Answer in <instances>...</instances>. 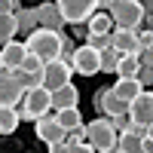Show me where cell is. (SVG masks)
I'll return each instance as SVG.
<instances>
[{"instance_id": "4316f807", "label": "cell", "mask_w": 153, "mask_h": 153, "mask_svg": "<svg viewBox=\"0 0 153 153\" xmlns=\"http://www.w3.org/2000/svg\"><path fill=\"white\" fill-rule=\"evenodd\" d=\"M138 43H141V49L153 46V31H138Z\"/></svg>"}, {"instance_id": "d6a6232c", "label": "cell", "mask_w": 153, "mask_h": 153, "mask_svg": "<svg viewBox=\"0 0 153 153\" xmlns=\"http://www.w3.org/2000/svg\"><path fill=\"white\" fill-rule=\"evenodd\" d=\"M144 22H147V31H153V12H147V16H144Z\"/></svg>"}, {"instance_id": "8d00e7d4", "label": "cell", "mask_w": 153, "mask_h": 153, "mask_svg": "<svg viewBox=\"0 0 153 153\" xmlns=\"http://www.w3.org/2000/svg\"><path fill=\"white\" fill-rule=\"evenodd\" d=\"M3 68H6V65H3V52H0V71H3Z\"/></svg>"}, {"instance_id": "603a6c76", "label": "cell", "mask_w": 153, "mask_h": 153, "mask_svg": "<svg viewBox=\"0 0 153 153\" xmlns=\"http://www.w3.org/2000/svg\"><path fill=\"white\" fill-rule=\"evenodd\" d=\"M117 147H120L123 153H144V138H138V135H132V132H123L120 141H117Z\"/></svg>"}, {"instance_id": "7a4b0ae2", "label": "cell", "mask_w": 153, "mask_h": 153, "mask_svg": "<svg viewBox=\"0 0 153 153\" xmlns=\"http://www.w3.org/2000/svg\"><path fill=\"white\" fill-rule=\"evenodd\" d=\"M52 113V92H49L46 86H34V89H28V92L22 95V101H19V117L22 120H43V117H49Z\"/></svg>"}, {"instance_id": "3957f363", "label": "cell", "mask_w": 153, "mask_h": 153, "mask_svg": "<svg viewBox=\"0 0 153 153\" xmlns=\"http://www.w3.org/2000/svg\"><path fill=\"white\" fill-rule=\"evenodd\" d=\"M86 141L95 147V153H107L110 147H117L120 135H117V129L110 126L107 117H98V120H92V123H86Z\"/></svg>"}, {"instance_id": "30bf717a", "label": "cell", "mask_w": 153, "mask_h": 153, "mask_svg": "<svg viewBox=\"0 0 153 153\" xmlns=\"http://www.w3.org/2000/svg\"><path fill=\"white\" fill-rule=\"evenodd\" d=\"M110 46L117 49L120 55H141L138 31H129V28H113V34H110Z\"/></svg>"}, {"instance_id": "e575fe53", "label": "cell", "mask_w": 153, "mask_h": 153, "mask_svg": "<svg viewBox=\"0 0 153 153\" xmlns=\"http://www.w3.org/2000/svg\"><path fill=\"white\" fill-rule=\"evenodd\" d=\"M147 138H153V123H150V126H147Z\"/></svg>"}, {"instance_id": "7c38bea8", "label": "cell", "mask_w": 153, "mask_h": 153, "mask_svg": "<svg viewBox=\"0 0 153 153\" xmlns=\"http://www.w3.org/2000/svg\"><path fill=\"white\" fill-rule=\"evenodd\" d=\"M129 120L135 126H150L153 123V92L138 95L132 104H129Z\"/></svg>"}, {"instance_id": "e0dca14e", "label": "cell", "mask_w": 153, "mask_h": 153, "mask_svg": "<svg viewBox=\"0 0 153 153\" xmlns=\"http://www.w3.org/2000/svg\"><path fill=\"white\" fill-rule=\"evenodd\" d=\"M55 113V120H58V126L65 132H83L86 129V123H83V113H80V107H68V110H52Z\"/></svg>"}, {"instance_id": "1f68e13d", "label": "cell", "mask_w": 153, "mask_h": 153, "mask_svg": "<svg viewBox=\"0 0 153 153\" xmlns=\"http://www.w3.org/2000/svg\"><path fill=\"white\" fill-rule=\"evenodd\" d=\"M144 153H153V138H144Z\"/></svg>"}, {"instance_id": "8fae6325", "label": "cell", "mask_w": 153, "mask_h": 153, "mask_svg": "<svg viewBox=\"0 0 153 153\" xmlns=\"http://www.w3.org/2000/svg\"><path fill=\"white\" fill-rule=\"evenodd\" d=\"M37 138H40V141L49 147V144H61L68 138V132L61 129L58 126V120H55V113H49V117H43V120H37Z\"/></svg>"}, {"instance_id": "7402d4cb", "label": "cell", "mask_w": 153, "mask_h": 153, "mask_svg": "<svg viewBox=\"0 0 153 153\" xmlns=\"http://www.w3.org/2000/svg\"><path fill=\"white\" fill-rule=\"evenodd\" d=\"M19 123H22V117L16 107H0V135H12L19 129Z\"/></svg>"}, {"instance_id": "2e32d148", "label": "cell", "mask_w": 153, "mask_h": 153, "mask_svg": "<svg viewBox=\"0 0 153 153\" xmlns=\"http://www.w3.org/2000/svg\"><path fill=\"white\" fill-rule=\"evenodd\" d=\"M110 89H113V92H117V95L126 101V104H132L138 95H144V92H147V89H144V83L138 80V76H129V80H117Z\"/></svg>"}, {"instance_id": "ffe728a7", "label": "cell", "mask_w": 153, "mask_h": 153, "mask_svg": "<svg viewBox=\"0 0 153 153\" xmlns=\"http://www.w3.org/2000/svg\"><path fill=\"white\" fill-rule=\"evenodd\" d=\"M19 25H16V12H0V46H6L9 40H16Z\"/></svg>"}, {"instance_id": "cb8c5ba5", "label": "cell", "mask_w": 153, "mask_h": 153, "mask_svg": "<svg viewBox=\"0 0 153 153\" xmlns=\"http://www.w3.org/2000/svg\"><path fill=\"white\" fill-rule=\"evenodd\" d=\"M120 52H117V49H104V52H101V71H104V74H117V65H120Z\"/></svg>"}, {"instance_id": "83f0119b", "label": "cell", "mask_w": 153, "mask_h": 153, "mask_svg": "<svg viewBox=\"0 0 153 153\" xmlns=\"http://www.w3.org/2000/svg\"><path fill=\"white\" fill-rule=\"evenodd\" d=\"M138 58H141V65H144V68H153V46L141 49V55H138Z\"/></svg>"}, {"instance_id": "ac0fdd59", "label": "cell", "mask_w": 153, "mask_h": 153, "mask_svg": "<svg viewBox=\"0 0 153 153\" xmlns=\"http://www.w3.org/2000/svg\"><path fill=\"white\" fill-rule=\"evenodd\" d=\"M86 25H89L86 34H101V37H110L113 28H117V25H113V19H110V12H95V16L89 19Z\"/></svg>"}, {"instance_id": "6da1fadb", "label": "cell", "mask_w": 153, "mask_h": 153, "mask_svg": "<svg viewBox=\"0 0 153 153\" xmlns=\"http://www.w3.org/2000/svg\"><path fill=\"white\" fill-rule=\"evenodd\" d=\"M61 43H65V34L61 31H49V28H37L25 37V49L31 55L43 58V61H55L61 58Z\"/></svg>"}, {"instance_id": "836d02e7", "label": "cell", "mask_w": 153, "mask_h": 153, "mask_svg": "<svg viewBox=\"0 0 153 153\" xmlns=\"http://www.w3.org/2000/svg\"><path fill=\"white\" fill-rule=\"evenodd\" d=\"M141 6H144V12H153V0H141Z\"/></svg>"}, {"instance_id": "d6986e66", "label": "cell", "mask_w": 153, "mask_h": 153, "mask_svg": "<svg viewBox=\"0 0 153 153\" xmlns=\"http://www.w3.org/2000/svg\"><path fill=\"white\" fill-rule=\"evenodd\" d=\"M16 25H19V34H31V31H37V28H40V16H37V9L22 6V9L16 12Z\"/></svg>"}, {"instance_id": "9a60e30c", "label": "cell", "mask_w": 153, "mask_h": 153, "mask_svg": "<svg viewBox=\"0 0 153 153\" xmlns=\"http://www.w3.org/2000/svg\"><path fill=\"white\" fill-rule=\"evenodd\" d=\"M68 107H80V89L74 83H68V86L52 92V110H68Z\"/></svg>"}, {"instance_id": "484cf974", "label": "cell", "mask_w": 153, "mask_h": 153, "mask_svg": "<svg viewBox=\"0 0 153 153\" xmlns=\"http://www.w3.org/2000/svg\"><path fill=\"white\" fill-rule=\"evenodd\" d=\"M89 40H86V46H92V49H98V52H104V49H110V37H101V34H86Z\"/></svg>"}, {"instance_id": "277c9868", "label": "cell", "mask_w": 153, "mask_h": 153, "mask_svg": "<svg viewBox=\"0 0 153 153\" xmlns=\"http://www.w3.org/2000/svg\"><path fill=\"white\" fill-rule=\"evenodd\" d=\"M144 6H141V0H117V6L110 9V19L117 28H129V31H138L141 28V22H144Z\"/></svg>"}, {"instance_id": "52a82bcc", "label": "cell", "mask_w": 153, "mask_h": 153, "mask_svg": "<svg viewBox=\"0 0 153 153\" xmlns=\"http://www.w3.org/2000/svg\"><path fill=\"white\" fill-rule=\"evenodd\" d=\"M71 76H74L71 61H65V58L46 61V68H43V86L49 89V92H55V89H61V86L71 83Z\"/></svg>"}, {"instance_id": "ba28073f", "label": "cell", "mask_w": 153, "mask_h": 153, "mask_svg": "<svg viewBox=\"0 0 153 153\" xmlns=\"http://www.w3.org/2000/svg\"><path fill=\"white\" fill-rule=\"evenodd\" d=\"M95 107L104 117H129V104L113 92V89H98L95 92Z\"/></svg>"}, {"instance_id": "44dd1931", "label": "cell", "mask_w": 153, "mask_h": 153, "mask_svg": "<svg viewBox=\"0 0 153 153\" xmlns=\"http://www.w3.org/2000/svg\"><path fill=\"white\" fill-rule=\"evenodd\" d=\"M141 74V58L138 55H123L120 65H117V80H129V76Z\"/></svg>"}, {"instance_id": "8992f818", "label": "cell", "mask_w": 153, "mask_h": 153, "mask_svg": "<svg viewBox=\"0 0 153 153\" xmlns=\"http://www.w3.org/2000/svg\"><path fill=\"white\" fill-rule=\"evenodd\" d=\"M71 68L80 76H95V74H101V52L92 49V46H86V43L76 46V52L71 58Z\"/></svg>"}, {"instance_id": "d4e9b609", "label": "cell", "mask_w": 153, "mask_h": 153, "mask_svg": "<svg viewBox=\"0 0 153 153\" xmlns=\"http://www.w3.org/2000/svg\"><path fill=\"white\" fill-rule=\"evenodd\" d=\"M43 68H46V61L28 52V58H25V65H22L19 71H25V74H34V76H43Z\"/></svg>"}, {"instance_id": "d590c367", "label": "cell", "mask_w": 153, "mask_h": 153, "mask_svg": "<svg viewBox=\"0 0 153 153\" xmlns=\"http://www.w3.org/2000/svg\"><path fill=\"white\" fill-rule=\"evenodd\" d=\"M107 153H123V150H120V147H110V150H107Z\"/></svg>"}, {"instance_id": "9c48e42d", "label": "cell", "mask_w": 153, "mask_h": 153, "mask_svg": "<svg viewBox=\"0 0 153 153\" xmlns=\"http://www.w3.org/2000/svg\"><path fill=\"white\" fill-rule=\"evenodd\" d=\"M22 95H25V89L19 86L16 74L3 68L0 71V107H16L22 101Z\"/></svg>"}, {"instance_id": "f546056e", "label": "cell", "mask_w": 153, "mask_h": 153, "mask_svg": "<svg viewBox=\"0 0 153 153\" xmlns=\"http://www.w3.org/2000/svg\"><path fill=\"white\" fill-rule=\"evenodd\" d=\"M95 3H98V9H101V12H110L113 6H117V0H95Z\"/></svg>"}, {"instance_id": "f1b7e54d", "label": "cell", "mask_w": 153, "mask_h": 153, "mask_svg": "<svg viewBox=\"0 0 153 153\" xmlns=\"http://www.w3.org/2000/svg\"><path fill=\"white\" fill-rule=\"evenodd\" d=\"M71 153H95V147L89 144V141H83V144H74V147H71Z\"/></svg>"}, {"instance_id": "5b68a950", "label": "cell", "mask_w": 153, "mask_h": 153, "mask_svg": "<svg viewBox=\"0 0 153 153\" xmlns=\"http://www.w3.org/2000/svg\"><path fill=\"white\" fill-rule=\"evenodd\" d=\"M55 6L61 9V16H65L68 25H86L98 9L95 0H55Z\"/></svg>"}, {"instance_id": "4dcf8cb0", "label": "cell", "mask_w": 153, "mask_h": 153, "mask_svg": "<svg viewBox=\"0 0 153 153\" xmlns=\"http://www.w3.org/2000/svg\"><path fill=\"white\" fill-rule=\"evenodd\" d=\"M49 153H71V147L61 141V144H49Z\"/></svg>"}, {"instance_id": "5bb4252c", "label": "cell", "mask_w": 153, "mask_h": 153, "mask_svg": "<svg viewBox=\"0 0 153 153\" xmlns=\"http://www.w3.org/2000/svg\"><path fill=\"white\" fill-rule=\"evenodd\" d=\"M0 52H3V65L6 71H19L25 65V58H28V49H25L22 40H9L6 46H0Z\"/></svg>"}, {"instance_id": "4fadbf2b", "label": "cell", "mask_w": 153, "mask_h": 153, "mask_svg": "<svg viewBox=\"0 0 153 153\" xmlns=\"http://www.w3.org/2000/svg\"><path fill=\"white\" fill-rule=\"evenodd\" d=\"M37 16H40V28H49V31H61L65 34V16H61V9L55 3H40L37 6Z\"/></svg>"}]
</instances>
